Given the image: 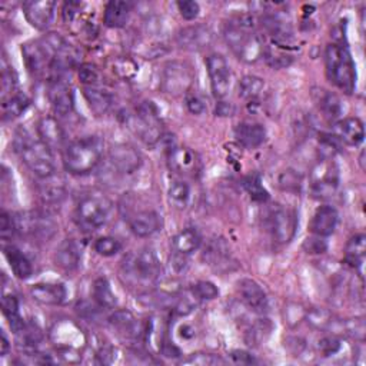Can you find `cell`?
I'll list each match as a JSON object with an SVG mask.
<instances>
[{
    "instance_id": "obj_1",
    "label": "cell",
    "mask_w": 366,
    "mask_h": 366,
    "mask_svg": "<svg viewBox=\"0 0 366 366\" xmlns=\"http://www.w3.org/2000/svg\"><path fill=\"white\" fill-rule=\"evenodd\" d=\"M223 37L230 50L243 63H256L263 57V39L256 31L250 14L239 13L232 16L223 26Z\"/></svg>"
},
{
    "instance_id": "obj_2",
    "label": "cell",
    "mask_w": 366,
    "mask_h": 366,
    "mask_svg": "<svg viewBox=\"0 0 366 366\" xmlns=\"http://www.w3.org/2000/svg\"><path fill=\"white\" fill-rule=\"evenodd\" d=\"M103 147V139L94 134L70 142L61 152V160L66 172L76 176L90 173L99 164Z\"/></svg>"
},
{
    "instance_id": "obj_3",
    "label": "cell",
    "mask_w": 366,
    "mask_h": 366,
    "mask_svg": "<svg viewBox=\"0 0 366 366\" xmlns=\"http://www.w3.org/2000/svg\"><path fill=\"white\" fill-rule=\"evenodd\" d=\"M14 146L23 163L37 177L44 179L54 174L56 163L53 152L40 137L34 139L27 132L20 130L16 134Z\"/></svg>"
},
{
    "instance_id": "obj_4",
    "label": "cell",
    "mask_w": 366,
    "mask_h": 366,
    "mask_svg": "<svg viewBox=\"0 0 366 366\" xmlns=\"http://www.w3.org/2000/svg\"><path fill=\"white\" fill-rule=\"evenodd\" d=\"M326 74L343 93L352 94L356 87V66L349 49L339 43H330L325 50Z\"/></svg>"
},
{
    "instance_id": "obj_5",
    "label": "cell",
    "mask_w": 366,
    "mask_h": 366,
    "mask_svg": "<svg viewBox=\"0 0 366 366\" xmlns=\"http://www.w3.org/2000/svg\"><path fill=\"white\" fill-rule=\"evenodd\" d=\"M122 270L126 279L133 283L152 285L160 277L162 263L153 249L144 247L129 254L123 262Z\"/></svg>"
},
{
    "instance_id": "obj_6",
    "label": "cell",
    "mask_w": 366,
    "mask_h": 366,
    "mask_svg": "<svg viewBox=\"0 0 366 366\" xmlns=\"http://www.w3.org/2000/svg\"><path fill=\"white\" fill-rule=\"evenodd\" d=\"M124 122L149 146H154L163 139L162 120L152 102H143L133 113H127Z\"/></svg>"
},
{
    "instance_id": "obj_7",
    "label": "cell",
    "mask_w": 366,
    "mask_h": 366,
    "mask_svg": "<svg viewBox=\"0 0 366 366\" xmlns=\"http://www.w3.org/2000/svg\"><path fill=\"white\" fill-rule=\"evenodd\" d=\"M112 206L110 199L102 193L86 194L77 203L76 220L86 232L99 230L110 219Z\"/></svg>"
},
{
    "instance_id": "obj_8",
    "label": "cell",
    "mask_w": 366,
    "mask_h": 366,
    "mask_svg": "<svg viewBox=\"0 0 366 366\" xmlns=\"http://www.w3.org/2000/svg\"><path fill=\"white\" fill-rule=\"evenodd\" d=\"M14 224L19 234L43 242L50 240L59 229L57 223L50 214L39 210L16 213Z\"/></svg>"
},
{
    "instance_id": "obj_9",
    "label": "cell",
    "mask_w": 366,
    "mask_h": 366,
    "mask_svg": "<svg viewBox=\"0 0 366 366\" xmlns=\"http://www.w3.org/2000/svg\"><path fill=\"white\" fill-rule=\"evenodd\" d=\"M50 339L57 347V352L67 362H73L71 356L80 360V352L86 345V336L83 330L73 322H60L50 330Z\"/></svg>"
},
{
    "instance_id": "obj_10",
    "label": "cell",
    "mask_w": 366,
    "mask_h": 366,
    "mask_svg": "<svg viewBox=\"0 0 366 366\" xmlns=\"http://www.w3.org/2000/svg\"><path fill=\"white\" fill-rule=\"evenodd\" d=\"M339 186V169L333 159L322 157L310 170V193L317 199L333 196Z\"/></svg>"
},
{
    "instance_id": "obj_11",
    "label": "cell",
    "mask_w": 366,
    "mask_h": 366,
    "mask_svg": "<svg viewBox=\"0 0 366 366\" xmlns=\"http://www.w3.org/2000/svg\"><path fill=\"white\" fill-rule=\"evenodd\" d=\"M193 81V70L192 67L179 60H173L164 64L162 77H160V89L170 96L186 94Z\"/></svg>"
},
{
    "instance_id": "obj_12",
    "label": "cell",
    "mask_w": 366,
    "mask_h": 366,
    "mask_svg": "<svg viewBox=\"0 0 366 366\" xmlns=\"http://www.w3.org/2000/svg\"><path fill=\"white\" fill-rule=\"evenodd\" d=\"M21 54L27 70L36 77L51 79L53 57L44 43L40 40L27 41L21 46Z\"/></svg>"
},
{
    "instance_id": "obj_13",
    "label": "cell",
    "mask_w": 366,
    "mask_h": 366,
    "mask_svg": "<svg viewBox=\"0 0 366 366\" xmlns=\"http://www.w3.org/2000/svg\"><path fill=\"white\" fill-rule=\"evenodd\" d=\"M267 227L273 239L279 243H289L297 229V217L292 209L274 206L267 213Z\"/></svg>"
},
{
    "instance_id": "obj_14",
    "label": "cell",
    "mask_w": 366,
    "mask_h": 366,
    "mask_svg": "<svg viewBox=\"0 0 366 366\" xmlns=\"http://www.w3.org/2000/svg\"><path fill=\"white\" fill-rule=\"evenodd\" d=\"M206 69L210 79V89L217 100H222L230 89V67L222 54L213 53L206 59Z\"/></svg>"
},
{
    "instance_id": "obj_15",
    "label": "cell",
    "mask_w": 366,
    "mask_h": 366,
    "mask_svg": "<svg viewBox=\"0 0 366 366\" xmlns=\"http://www.w3.org/2000/svg\"><path fill=\"white\" fill-rule=\"evenodd\" d=\"M264 13L260 19V24L264 30V33L270 37L272 44L280 46V47H290L293 41V29L289 20H286L280 13L274 11Z\"/></svg>"
},
{
    "instance_id": "obj_16",
    "label": "cell",
    "mask_w": 366,
    "mask_h": 366,
    "mask_svg": "<svg viewBox=\"0 0 366 366\" xmlns=\"http://www.w3.org/2000/svg\"><path fill=\"white\" fill-rule=\"evenodd\" d=\"M47 97H49L51 109L56 114L66 116L74 107L73 89L63 77H56V79L49 80Z\"/></svg>"
},
{
    "instance_id": "obj_17",
    "label": "cell",
    "mask_w": 366,
    "mask_h": 366,
    "mask_svg": "<svg viewBox=\"0 0 366 366\" xmlns=\"http://www.w3.org/2000/svg\"><path fill=\"white\" fill-rule=\"evenodd\" d=\"M109 162L119 173L132 174L142 166L140 153L127 143H119L109 149Z\"/></svg>"
},
{
    "instance_id": "obj_18",
    "label": "cell",
    "mask_w": 366,
    "mask_h": 366,
    "mask_svg": "<svg viewBox=\"0 0 366 366\" xmlns=\"http://www.w3.org/2000/svg\"><path fill=\"white\" fill-rule=\"evenodd\" d=\"M56 3L51 0H29L23 3V13L29 24L37 30H46L54 19Z\"/></svg>"
},
{
    "instance_id": "obj_19",
    "label": "cell",
    "mask_w": 366,
    "mask_h": 366,
    "mask_svg": "<svg viewBox=\"0 0 366 366\" xmlns=\"http://www.w3.org/2000/svg\"><path fill=\"white\" fill-rule=\"evenodd\" d=\"M213 33L204 24H192L179 30L176 41L186 50H202L212 43Z\"/></svg>"
},
{
    "instance_id": "obj_20",
    "label": "cell",
    "mask_w": 366,
    "mask_h": 366,
    "mask_svg": "<svg viewBox=\"0 0 366 366\" xmlns=\"http://www.w3.org/2000/svg\"><path fill=\"white\" fill-rule=\"evenodd\" d=\"M239 293L242 302L254 313L263 315L269 307V299L264 289L253 279H242L239 282Z\"/></svg>"
},
{
    "instance_id": "obj_21",
    "label": "cell",
    "mask_w": 366,
    "mask_h": 366,
    "mask_svg": "<svg viewBox=\"0 0 366 366\" xmlns=\"http://www.w3.org/2000/svg\"><path fill=\"white\" fill-rule=\"evenodd\" d=\"M130 230L137 237H149L162 227V216L153 209H143L136 212L129 219Z\"/></svg>"
},
{
    "instance_id": "obj_22",
    "label": "cell",
    "mask_w": 366,
    "mask_h": 366,
    "mask_svg": "<svg viewBox=\"0 0 366 366\" xmlns=\"http://www.w3.org/2000/svg\"><path fill=\"white\" fill-rule=\"evenodd\" d=\"M337 210L330 204H322L315 210L309 223V230L312 232V234L320 237L330 236L337 226Z\"/></svg>"
},
{
    "instance_id": "obj_23",
    "label": "cell",
    "mask_w": 366,
    "mask_h": 366,
    "mask_svg": "<svg viewBox=\"0 0 366 366\" xmlns=\"http://www.w3.org/2000/svg\"><path fill=\"white\" fill-rule=\"evenodd\" d=\"M31 297L47 306H57L61 305L67 297V289L63 283L57 282H47V283H36L30 289Z\"/></svg>"
},
{
    "instance_id": "obj_24",
    "label": "cell",
    "mask_w": 366,
    "mask_h": 366,
    "mask_svg": "<svg viewBox=\"0 0 366 366\" xmlns=\"http://www.w3.org/2000/svg\"><path fill=\"white\" fill-rule=\"evenodd\" d=\"M335 137L347 146H359L365 139V126L359 117H345L335 123Z\"/></svg>"
},
{
    "instance_id": "obj_25",
    "label": "cell",
    "mask_w": 366,
    "mask_h": 366,
    "mask_svg": "<svg viewBox=\"0 0 366 366\" xmlns=\"http://www.w3.org/2000/svg\"><path fill=\"white\" fill-rule=\"evenodd\" d=\"M204 262L216 270H227L232 264V253L224 239H212L203 252Z\"/></svg>"
},
{
    "instance_id": "obj_26",
    "label": "cell",
    "mask_w": 366,
    "mask_h": 366,
    "mask_svg": "<svg viewBox=\"0 0 366 366\" xmlns=\"http://www.w3.org/2000/svg\"><path fill=\"white\" fill-rule=\"evenodd\" d=\"M167 163L172 170L180 174H194L199 166L197 156L187 147H169Z\"/></svg>"
},
{
    "instance_id": "obj_27",
    "label": "cell",
    "mask_w": 366,
    "mask_h": 366,
    "mask_svg": "<svg viewBox=\"0 0 366 366\" xmlns=\"http://www.w3.org/2000/svg\"><path fill=\"white\" fill-rule=\"evenodd\" d=\"M37 134L51 150L57 147H63L66 142L64 129L53 116H44L40 119L37 124Z\"/></svg>"
},
{
    "instance_id": "obj_28",
    "label": "cell",
    "mask_w": 366,
    "mask_h": 366,
    "mask_svg": "<svg viewBox=\"0 0 366 366\" xmlns=\"http://www.w3.org/2000/svg\"><path fill=\"white\" fill-rule=\"evenodd\" d=\"M234 137L246 149H256L266 140V129L260 123L242 122L234 127Z\"/></svg>"
},
{
    "instance_id": "obj_29",
    "label": "cell",
    "mask_w": 366,
    "mask_h": 366,
    "mask_svg": "<svg viewBox=\"0 0 366 366\" xmlns=\"http://www.w3.org/2000/svg\"><path fill=\"white\" fill-rule=\"evenodd\" d=\"M81 249L73 239L63 240L54 253L56 264L64 272H74L80 266Z\"/></svg>"
},
{
    "instance_id": "obj_30",
    "label": "cell",
    "mask_w": 366,
    "mask_h": 366,
    "mask_svg": "<svg viewBox=\"0 0 366 366\" xmlns=\"http://www.w3.org/2000/svg\"><path fill=\"white\" fill-rule=\"evenodd\" d=\"M67 194V187L63 179L51 174L41 179L39 184V196L44 204H60Z\"/></svg>"
},
{
    "instance_id": "obj_31",
    "label": "cell",
    "mask_w": 366,
    "mask_h": 366,
    "mask_svg": "<svg viewBox=\"0 0 366 366\" xmlns=\"http://www.w3.org/2000/svg\"><path fill=\"white\" fill-rule=\"evenodd\" d=\"M109 323L119 336L126 339H136L142 332L139 320L129 310H116L109 317Z\"/></svg>"
},
{
    "instance_id": "obj_32",
    "label": "cell",
    "mask_w": 366,
    "mask_h": 366,
    "mask_svg": "<svg viewBox=\"0 0 366 366\" xmlns=\"http://www.w3.org/2000/svg\"><path fill=\"white\" fill-rule=\"evenodd\" d=\"M132 4L129 1L112 0L104 6L103 23L110 29H122L129 21Z\"/></svg>"
},
{
    "instance_id": "obj_33",
    "label": "cell",
    "mask_w": 366,
    "mask_h": 366,
    "mask_svg": "<svg viewBox=\"0 0 366 366\" xmlns=\"http://www.w3.org/2000/svg\"><path fill=\"white\" fill-rule=\"evenodd\" d=\"M3 253L6 260L9 262V266L13 272V274L17 279H29L33 273V266L31 262L29 260V257L14 244H7L3 247Z\"/></svg>"
},
{
    "instance_id": "obj_34",
    "label": "cell",
    "mask_w": 366,
    "mask_h": 366,
    "mask_svg": "<svg viewBox=\"0 0 366 366\" xmlns=\"http://www.w3.org/2000/svg\"><path fill=\"white\" fill-rule=\"evenodd\" d=\"M83 96L90 110L97 116L107 113L113 104V96L110 94V92L97 86H84Z\"/></svg>"
},
{
    "instance_id": "obj_35",
    "label": "cell",
    "mask_w": 366,
    "mask_h": 366,
    "mask_svg": "<svg viewBox=\"0 0 366 366\" xmlns=\"http://www.w3.org/2000/svg\"><path fill=\"white\" fill-rule=\"evenodd\" d=\"M366 236L357 233L352 236L345 246V263L353 269H360L365 262Z\"/></svg>"
},
{
    "instance_id": "obj_36",
    "label": "cell",
    "mask_w": 366,
    "mask_h": 366,
    "mask_svg": "<svg viewBox=\"0 0 366 366\" xmlns=\"http://www.w3.org/2000/svg\"><path fill=\"white\" fill-rule=\"evenodd\" d=\"M173 249L182 254H190L196 252L202 244V234L196 227H186L180 230L172 240Z\"/></svg>"
},
{
    "instance_id": "obj_37",
    "label": "cell",
    "mask_w": 366,
    "mask_h": 366,
    "mask_svg": "<svg viewBox=\"0 0 366 366\" xmlns=\"http://www.w3.org/2000/svg\"><path fill=\"white\" fill-rule=\"evenodd\" d=\"M16 339L17 345L31 355L37 353V349L43 342V333L37 325L26 323L19 332H16Z\"/></svg>"
},
{
    "instance_id": "obj_38",
    "label": "cell",
    "mask_w": 366,
    "mask_h": 366,
    "mask_svg": "<svg viewBox=\"0 0 366 366\" xmlns=\"http://www.w3.org/2000/svg\"><path fill=\"white\" fill-rule=\"evenodd\" d=\"M30 106V99L24 93L16 92L10 97L1 100L3 120H14L20 117Z\"/></svg>"
},
{
    "instance_id": "obj_39",
    "label": "cell",
    "mask_w": 366,
    "mask_h": 366,
    "mask_svg": "<svg viewBox=\"0 0 366 366\" xmlns=\"http://www.w3.org/2000/svg\"><path fill=\"white\" fill-rule=\"evenodd\" d=\"M322 93L319 94V109L323 113V116L329 120V122H337L343 113V104L342 100L339 99L337 94L332 93V92H326V90H320Z\"/></svg>"
},
{
    "instance_id": "obj_40",
    "label": "cell",
    "mask_w": 366,
    "mask_h": 366,
    "mask_svg": "<svg viewBox=\"0 0 366 366\" xmlns=\"http://www.w3.org/2000/svg\"><path fill=\"white\" fill-rule=\"evenodd\" d=\"M1 309H3V315L6 316L11 330L14 333L19 332L26 325V322L23 320V317L20 315L19 300H17V297L14 295H3Z\"/></svg>"
},
{
    "instance_id": "obj_41",
    "label": "cell",
    "mask_w": 366,
    "mask_h": 366,
    "mask_svg": "<svg viewBox=\"0 0 366 366\" xmlns=\"http://www.w3.org/2000/svg\"><path fill=\"white\" fill-rule=\"evenodd\" d=\"M93 299L94 302L104 309H113L117 305L116 295L112 290V286L106 277H99L93 282Z\"/></svg>"
},
{
    "instance_id": "obj_42",
    "label": "cell",
    "mask_w": 366,
    "mask_h": 366,
    "mask_svg": "<svg viewBox=\"0 0 366 366\" xmlns=\"http://www.w3.org/2000/svg\"><path fill=\"white\" fill-rule=\"evenodd\" d=\"M264 89V81L262 77L254 76V74H246L240 79L239 86H237V92H239V97L253 102L256 100L260 93Z\"/></svg>"
},
{
    "instance_id": "obj_43",
    "label": "cell",
    "mask_w": 366,
    "mask_h": 366,
    "mask_svg": "<svg viewBox=\"0 0 366 366\" xmlns=\"http://www.w3.org/2000/svg\"><path fill=\"white\" fill-rule=\"evenodd\" d=\"M263 59L273 69H285L293 61V56L285 47H280L276 44L264 46Z\"/></svg>"
},
{
    "instance_id": "obj_44",
    "label": "cell",
    "mask_w": 366,
    "mask_h": 366,
    "mask_svg": "<svg viewBox=\"0 0 366 366\" xmlns=\"http://www.w3.org/2000/svg\"><path fill=\"white\" fill-rule=\"evenodd\" d=\"M169 202L176 209H184L190 200V186L183 180H176L169 186L167 190Z\"/></svg>"
},
{
    "instance_id": "obj_45",
    "label": "cell",
    "mask_w": 366,
    "mask_h": 366,
    "mask_svg": "<svg viewBox=\"0 0 366 366\" xmlns=\"http://www.w3.org/2000/svg\"><path fill=\"white\" fill-rule=\"evenodd\" d=\"M270 330H272V323L269 322V319H264V317L259 319L246 332V342H247V345L257 346V345L263 343L267 339V336L270 335Z\"/></svg>"
},
{
    "instance_id": "obj_46",
    "label": "cell",
    "mask_w": 366,
    "mask_h": 366,
    "mask_svg": "<svg viewBox=\"0 0 366 366\" xmlns=\"http://www.w3.org/2000/svg\"><path fill=\"white\" fill-rule=\"evenodd\" d=\"M243 186L246 189V192L249 193L250 199L254 202H260L264 203L269 199V192L266 190V187L262 183V179L259 174L253 173L249 174L247 177H244L243 180Z\"/></svg>"
},
{
    "instance_id": "obj_47",
    "label": "cell",
    "mask_w": 366,
    "mask_h": 366,
    "mask_svg": "<svg viewBox=\"0 0 366 366\" xmlns=\"http://www.w3.org/2000/svg\"><path fill=\"white\" fill-rule=\"evenodd\" d=\"M112 70L113 73L119 77V79H123V80H129V79H133L139 70V66L137 63L132 59V57H127V56H119L113 60V64H112Z\"/></svg>"
},
{
    "instance_id": "obj_48",
    "label": "cell",
    "mask_w": 366,
    "mask_h": 366,
    "mask_svg": "<svg viewBox=\"0 0 366 366\" xmlns=\"http://www.w3.org/2000/svg\"><path fill=\"white\" fill-rule=\"evenodd\" d=\"M192 295L196 297L197 302L200 300H213L219 296V289L213 282L209 280H199L196 282L192 289Z\"/></svg>"
},
{
    "instance_id": "obj_49",
    "label": "cell",
    "mask_w": 366,
    "mask_h": 366,
    "mask_svg": "<svg viewBox=\"0 0 366 366\" xmlns=\"http://www.w3.org/2000/svg\"><path fill=\"white\" fill-rule=\"evenodd\" d=\"M94 250H96V253H99L100 256L110 257V256L117 254V253L122 250V243H120L116 237L103 236V237H99V239L94 242Z\"/></svg>"
},
{
    "instance_id": "obj_50",
    "label": "cell",
    "mask_w": 366,
    "mask_h": 366,
    "mask_svg": "<svg viewBox=\"0 0 366 366\" xmlns=\"http://www.w3.org/2000/svg\"><path fill=\"white\" fill-rule=\"evenodd\" d=\"M305 316H306L307 322L316 329H326L333 323V320H332L333 316L330 315V312H327L326 309H322V307L310 309Z\"/></svg>"
},
{
    "instance_id": "obj_51",
    "label": "cell",
    "mask_w": 366,
    "mask_h": 366,
    "mask_svg": "<svg viewBox=\"0 0 366 366\" xmlns=\"http://www.w3.org/2000/svg\"><path fill=\"white\" fill-rule=\"evenodd\" d=\"M279 186L285 192L299 193L300 187H302V179H300V176L295 170L287 169V170L280 173V176H279Z\"/></svg>"
},
{
    "instance_id": "obj_52",
    "label": "cell",
    "mask_w": 366,
    "mask_h": 366,
    "mask_svg": "<svg viewBox=\"0 0 366 366\" xmlns=\"http://www.w3.org/2000/svg\"><path fill=\"white\" fill-rule=\"evenodd\" d=\"M14 89H16V74H14L11 67H7L3 63V69H1V100L14 94L16 93Z\"/></svg>"
},
{
    "instance_id": "obj_53",
    "label": "cell",
    "mask_w": 366,
    "mask_h": 366,
    "mask_svg": "<svg viewBox=\"0 0 366 366\" xmlns=\"http://www.w3.org/2000/svg\"><path fill=\"white\" fill-rule=\"evenodd\" d=\"M99 77H100V73L94 64L83 63L79 66V80L84 86H96V83L99 81Z\"/></svg>"
},
{
    "instance_id": "obj_54",
    "label": "cell",
    "mask_w": 366,
    "mask_h": 366,
    "mask_svg": "<svg viewBox=\"0 0 366 366\" xmlns=\"http://www.w3.org/2000/svg\"><path fill=\"white\" fill-rule=\"evenodd\" d=\"M216 363H223V360L210 353H192L189 357L182 360V365H194V366H210Z\"/></svg>"
},
{
    "instance_id": "obj_55",
    "label": "cell",
    "mask_w": 366,
    "mask_h": 366,
    "mask_svg": "<svg viewBox=\"0 0 366 366\" xmlns=\"http://www.w3.org/2000/svg\"><path fill=\"white\" fill-rule=\"evenodd\" d=\"M340 349H342V340H340V337H337L335 335L325 336L319 340V352L323 356L336 355Z\"/></svg>"
},
{
    "instance_id": "obj_56",
    "label": "cell",
    "mask_w": 366,
    "mask_h": 366,
    "mask_svg": "<svg viewBox=\"0 0 366 366\" xmlns=\"http://www.w3.org/2000/svg\"><path fill=\"white\" fill-rule=\"evenodd\" d=\"M184 102H186V107L192 114H203L206 112V103L203 100V97L196 93V92H187L184 94Z\"/></svg>"
},
{
    "instance_id": "obj_57",
    "label": "cell",
    "mask_w": 366,
    "mask_h": 366,
    "mask_svg": "<svg viewBox=\"0 0 366 366\" xmlns=\"http://www.w3.org/2000/svg\"><path fill=\"white\" fill-rule=\"evenodd\" d=\"M16 224H14V214H10L7 212H1L0 214V234L3 240H7L13 234H16Z\"/></svg>"
},
{
    "instance_id": "obj_58",
    "label": "cell",
    "mask_w": 366,
    "mask_h": 366,
    "mask_svg": "<svg viewBox=\"0 0 366 366\" xmlns=\"http://www.w3.org/2000/svg\"><path fill=\"white\" fill-rule=\"evenodd\" d=\"M177 9H179V13L180 16L187 20V21H192L194 20L197 16H199V11H200V7L196 1H192V0H184V1H179L177 3Z\"/></svg>"
},
{
    "instance_id": "obj_59",
    "label": "cell",
    "mask_w": 366,
    "mask_h": 366,
    "mask_svg": "<svg viewBox=\"0 0 366 366\" xmlns=\"http://www.w3.org/2000/svg\"><path fill=\"white\" fill-rule=\"evenodd\" d=\"M343 329L346 330L345 333H347L349 336H352L357 340H363V337H365L363 319H350V320L343 323Z\"/></svg>"
},
{
    "instance_id": "obj_60",
    "label": "cell",
    "mask_w": 366,
    "mask_h": 366,
    "mask_svg": "<svg viewBox=\"0 0 366 366\" xmlns=\"http://www.w3.org/2000/svg\"><path fill=\"white\" fill-rule=\"evenodd\" d=\"M326 247H327V244L323 240V237L316 236V234H313L312 237H307L303 242V249L307 253H323L326 250Z\"/></svg>"
},
{
    "instance_id": "obj_61",
    "label": "cell",
    "mask_w": 366,
    "mask_h": 366,
    "mask_svg": "<svg viewBox=\"0 0 366 366\" xmlns=\"http://www.w3.org/2000/svg\"><path fill=\"white\" fill-rule=\"evenodd\" d=\"M230 359L234 362V363H240V365H250L254 362L253 356L249 355L247 352L244 350H233L230 353Z\"/></svg>"
},
{
    "instance_id": "obj_62",
    "label": "cell",
    "mask_w": 366,
    "mask_h": 366,
    "mask_svg": "<svg viewBox=\"0 0 366 366\" xmlns=\"http://www.w3.org/2000/svg\"><path fill=\"white\" fill-rule=\"evenodd\" d=\"M214 112H216L217 116H223V117L224 116H232L234 113V106L230 102L220 100V102H217Z\"/></svg>"
},
{
    "instance_id": "obj_63",
    "label": "cell",
    "mask_w": 366,
    "mask_h": 366,
    "mask_svg": "<svg viewBox=\"0 0 366 366\" xmlns=\"http://www.w3.org/2000/svg\"><path fill=\"white\" fill-rule=\"evenodd\" d=\"M10 349V345H9V340H7V336L4 332H1V347H0V355L1 356H6L7 352Z\"/></svg>"
}]
</instances>
